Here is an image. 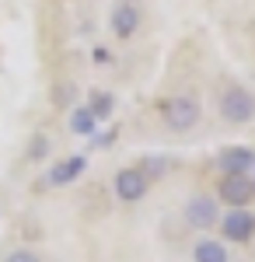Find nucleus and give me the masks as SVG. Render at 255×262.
<instances>
[{
    "label": "nucleus",
    "instance_id": "f257e3e1",
    "mask_svg": "<svg viewBox=\"0 0 255 262\" xmlns=\"http://www.w3.org/2000/svg\"><path fill=\"white\" fill-rule=\"evenodd\" d=\"M157 112H161L164 129H172V133H189L203 119V105L193 95H168V98L157 105Z\"/></svg>",
    "mask_w": 255,
    "mask_h": 262
},
{
    "label": "nucleus",
    "instance_id": "f03ea898",
    "mask_svg": "<svg viewBox=\"0 0 255 262\" xmlns=\"http://www.w3.org/2000/svg\"><path fill=\"white\" fill-rule=\"evenodd\" d=\"M217 108H220V119L224 122L245 126V122L255 119V95L248 91V88H241V84H227V88L220 91Z\"/></svg>",
    "mask_w": 255,
    "mask_h": 262
},
{
    "label": "nucleus",
    "instance_id": "7ed1b4c3",
    "mask_svg": "<svg viewBox=\"0 0 255 262\" xmlns=\"http://www.w3.org/2000/svg\"><path fill=\"white\" fill-rule=\"evenodd\" d=\"M182 217H185V224H189L193 231H210V227H217V221H220L217 196H210V192H196V196H189L185 206H182Z\"/></svg>",
    "mask_w": 255,
    "mask_h": 262
},
{
    "label": "nucleus",
    "instance_id": "20e7f679",
    "mask_svg": "<svg viewBox=\"0 0 255 262\" xmlns=\"http://www.w3.org/2000/svg\"><path fill=\"white\" fill-rule=\"evenodd\" d=\"M217 227H220L224 242L248 245L255 238V213H252V210H245V206H235V210H227V213L217 221Z\"/></svg>",
    "mask_w": 255,
    "mask_h": 262
},
{
    "label": "nucleus",
    "instance_id": "39448f33",
    "mask_svg": "<svg viewBox=\"0 0 255 262\" xmlns=\"http://www.w3.org/2000/svg\"><path fill=\"white\" fill-rule=\"evenodd\" d=\"M147 189H151V179L140 171L137 164L133 168H119L112 175V192H116L119 203H140L147 196Z\"/></svg>",
    "mask_w": 255,
    "mask_h": 262
},
{
    "label": "nucleus",
    "instance_id": "423d86ee",
    "mask_svg": "<svg viewBox=\"0 0 255 262\" xmlns=\"http://www.w3.org/2000/svg\"><path fill=\"white\" fill-rule=\"evenodd\" d=\"M217 200L224 206H248L255 200V179L252 175H224L217 182Z\"/></svg>",
    "mask_w": 255,
    "mask_h": 262
},
{
    "label": "nucleus",
    "instance_id": "0eeeda50",
    "mask_svg": "<svg viewBox=\"0 0 255 262\" xmlns=\"http://www.w3.org/2000/svg\"><path fill=\"white\" fill-rule=\"evenodd\" d=\"M140 21H143V11H140L137 4L122 0V4L112 7V14H109V32H112L119 42H126V39H133V35H137Z\"/></svg>",
    "mask_w": 255,
    "mask_h": 262
},
{
    "label": "nucleus",
    "instance_id": "6e6552de",
    "mask_svg": "<svg viewBox=\"0 0 255 262\" xmlns=\"http://www.w3.org/2000/svg\"><path fill=\"white\" fill-rule=\"evenodd\" d=\"M217 168H220V175H252L255 150H252V147H245V143L224 147V150L217 154Z\"/></svg>",
    "mask_w": 255,
    "mask_h": 262
},
{
    "label": "nucleus",
    "instance_id": "1a4fd4ad",
    "mask_svg": "<svg viewBox=\"0 0 255 262\" xmlns=\"http://www.w3.org/2000/svg\"><path fill=\"white\" fill-rule=\"evenodd\" d=\"M84 171H88V154H67V158H59V161L49 168L46 182H49L53 189H63V185H74L77 179H84Z\"/></svg>",
    "mask_w": 255,
    "mask_h": 262
},
{
    "label": "nucleus",
    "instance_id": "9d476101",
    "mask_svg": "<svg viewBox=\"0 0 255 262\" xmlns=\"http://www.w3.org/2000/svg\"><path fill=\"white\" fill-rule=\"evenodd\" d=\"M67 122H70V133H74V137H95L98 126H101V119L88 108V105H77V108L70 112V119H67Z\"/></svg>",
    "mask_w": 255,
    "mask_h": 262
},
{
    "label": "nucleus",
    "instance_id": "9b49d317",
    "mask_svg": "<svg viewBox=\"0 0 255 262\" xmlns=\"http://www.w3.org/2000/svg\"><path fill=\"white\" fill-rule=\"evenodd\" d=\"M193 262H231L227 255V245L217 242V238H199L193 245Z\"/></svg>",
    "mask_w": 255,
    "mask_h": 262
},
{
    "label": "nucleus",
    "instance_id": "f8f14e48",
    "mask_svg": "<svg viewBox=\"0 0 255 262\" xmlns=\"http://www.w3.org/2000/svg\"><path fill=\"white\" fill-rule=\"evenodd\" d=\"M84 105H88L98 119H109V116L116 112V95H112V91H91Z\"/></svg>",
    "mask_w": 255,
    "mask_h": 262
},
{
    "label": "nucleus",
    "instance_id": "ddd939ff",
    "mask_svg": "<svg viewBox=\"0 0 255 262\" xmlns=\"http://www.w3.org/2000/svg\"><path fill=\"white\" fill-rule=\"evenodd\" d=\"M4 262H42L39 252H32V248H14V252H7Z\"/></svg>",
    "mask_w": 255,
    "mask_h": 262
},
{
    "label": "nucleus",
    "instance_id": "4468645a",
    "mask_svg": "<svg viewBox=\"0 0 255 262\" xmlns=\"http://www.w3.org/2000/svg\"><path fill=\"white\" fill-rule=\"evenodd\" d=\"M46 147H49V140H46V137H35V140H32V147H28V158H35V161H39V158H46Z\"/></svg>",
    "mask_w": 255,
    "mask_h": 262
},
{
    "label": "nucleus",
    "instance_id": "2eb2a0df",
    "mask_svg": "<svg viewBox=\"0 0 255 262\" xmlns=\"http://www.w3.org/2000/svg\"><path fill=\"white\" fill-rule=\"evenodd\" d=\"M0 217H4V210H0Z\"/></svg>",
    "mask_w": 255,
    "mask_h": 262
}]
</instances>
